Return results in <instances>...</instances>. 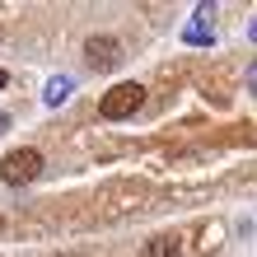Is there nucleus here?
I'll return each instance as SVG.
<instances>
[{
  "label": "nucleus",
  "mask_w": 257,
  "mask_h": 257,
  "mask_svg": "<svg viewBox=\"0 0 257 257\" xmlns=\"http://www.w3.org/2000/svg\"><path fill=\"white\" fill-rule=\"evenodd\" d=\"M145 257H183V243H178V234H159L145 243Z\"/></svg>",
  "instance_id": "423d86ee"
},
{
  "label": "nucleus",
  "mask_w": 257,
  "mask_h": 257,
  "mask_svg": "<svg viewBox=\"0 0 257 257\" xmlns=\"http://www.w3.org/2000/svg\"><path fill=\"white\" fill-rule=\"evenodd\" d=\"M141 108H145V84H136V80L112 84L108 94L98 98V112L108 117V122H126V117H136Z\"/></svg>",
  "instance_id": "f257e3e1"
},
{
  "label": "nucleus",
  "mask_w": 257,
  "mask_h": 257,
  "mask_svg": "<svg viewBox=\"0 0 257 257\" xmlns=\"http://www.w3.org/2000/svg\"><path fill=\"white\" fill-rule=\"evenodd\" d=\"M5 84H10V75H5V70H0V89H5Z\"/></svg>",
  "instance_id": "1a4fd4ad"
},
{
  "label": "nucleus",
  "mask_w": 257,
  "mask_h": 257,
  "mask_svg": "<svg viewBox=\"0 0 257 257\" xmlns=\"http://www.w3.org/2000/svg\"><path fill=\"white\" fill-rule=\"evenodd\" d=\"M183 42H187V47H210V42H215V28H210L206 19H192L183 28Z\"/></svg>",
  "instance_id": "39448f33"
},
{
  "label": "nucleus",
  "mask_w": 257,
  "mask_h": 257,
  "mask_svg": "<svg viewBox=\"0 0 257 257\" xmlns=\"http://www.w3.org/2000/svg\"><path fill=\"white\" fill-rule=\"evenodd\" d=\"M5 131H10V117H5V112H0V136H5Z\"/></svg>",
  "instance_id": "6e6552de"
},
{
  "label": "nucleus",
  "mask_w": 257,
  "mask_h": 257,
  "mask_svg": "<svg viewBox=\"0 0 257 257\" xmlns=\"http://www.w3.org/2000/svg\"><path fill=\"white\" fill-rule=\"evenodd\" d=\"M248 38H252V42H257V24H252V28H248Z\"/></svg>",
  "instance_id": "9d476101"
},
{
  "label": "nucleus",
  "mask_w": 257,
  "mask_h": 257,
  "mask_svg": "<svg viewBox=\"0 0 257 257\" xmlns=\"http://www.w3.org/2000/svg\"><path fill=\"white\" fill-rule=\"evenodd\" d=\"M248 89H252V94H257V61L248 66Z\"/></svg>",
  "instance_id": "0eeeda50"
},
{
  "label": "nucleus",
  "mask_w": 257,
  "mask_h": 257,
  "mask_svg": "<svg viewBox=\"0 0 257 257\" xmlns=\"http://www.w3.org/2000/svg\"><path fill=\"white\" fill-rule=\"evenodd\" d=\"M84 61H89V70H112L117 61H122L117 38H89L84 42Z\"/></svg>",
  "instance_id": "7ed1b4c3"
},
{
  "label": "nucleus",
  "mask_w": 257,
  "mask_h": 257,
  "mask_svg": "<svg viewBox=\"0 0 257 257\" xmlns=\"http://www.w3.org/2000/svg\"><path fill=\"white\" fill-rule=\"evenodd\" d=\"M38 173H42V155L38 150H10V155L0 159V178H5L10 187H28Z\"/></svg>",
  "instance_id": "f03ea898"
},
{
  "label": "nucleus",
  "mask_w": 257,
  "mask_h": 257,
  "mask_svg": "<svg viewBox=\"0 0 257 257\" xmlns=\"http://www.w3.org/2000/svg\"><path fill=\"white\" fill-rule=\"evenodd\" d=\"M70 75H52V80H47V89H42V103H47V108H61V103L70 98Z\"/></svg>",
  "instance_id": "20e7f679"
}]
</instances>
